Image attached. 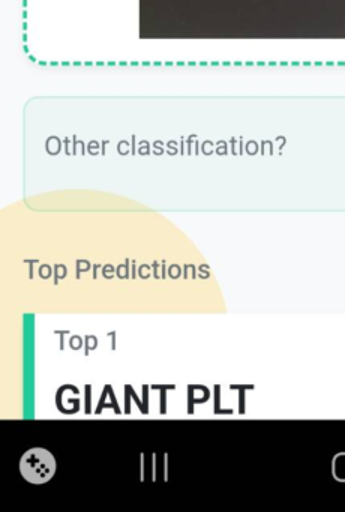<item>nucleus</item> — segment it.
<instances>
[{
    "label": "nucleus",
    "instance_id": "1",
    "mask_svg": "<svg viewBox=\"0 0 345 512\" xmlns=\"http://www.w3.org/2000/svg\"><path fill=\"white\" fill-rule=\"evenodd\" d=\"M56 470V461L50 452L42 448L29 449L20 460V472L33 484L50 481Z\"/></svg>",
    "mask_w": 345,
    "mask_h": 512
}]
</instances>
